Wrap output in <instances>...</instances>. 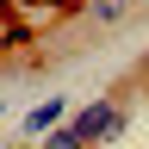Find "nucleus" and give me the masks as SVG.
<instances>
[{"label": "nucleus", "mask_w": 149, "mask_h": 149, "mask_svg": "<svg viewBox=\"0 0 149 149\" xmlns=\"http://www.w3.org/2000/svg\"><path fill=\"white\" fill-rule=\"evenodd\" d=\"M68 130H74V143H81V149H93V143H118L124 130H130V100H124V93H106V100H93V106L74 112Z\"/></svg>", "instance_id": "f257e3e1"}, {"label": "nucleus", "mask_w": 149, "mask_h": 149, "mask_svg": "<svg viewBox=\"0 0 149 149\" xmlns=\"http://www.w3.org/2000/svg\"><path fill=\"white\" fill-rule=\"evenodd\" d=\"M143 6H149V0H81V19H87L93 31H118V25H130Z\"/></svg>", "instance_id": "f03ea898"}, {"label": "nucleus", "mask_w": 149, "mask_h": 149, "mask_svg": "<svg viewBox=\"0 0 149 149\" xmlns=\"http://www.w3.org/2000/svg\"><path fill=\"white\" fill-rule=\"evenodd\" d=\"M62 118H68V106H62V100L31 106V112H25V137H37V143H44V130H50V124H62Z\"/></svg>", "instance_id": "7ed1b4c3"}, {"label": "nucleus", "mask_w": 149, "mask_h": 149, "mask_svg": "<svg viewBox=\"0 0 149 149\" xmlns=\"http://www.w3.org/2000/svg\"><path fill=\"white\" fill-rule=\"evenodd\" d=\"M118 93H124V100H130V93H149V56H143V62L124 74V87H118Z\"/></svg>", "instance_id": "20e7f679"}]
</instances>
